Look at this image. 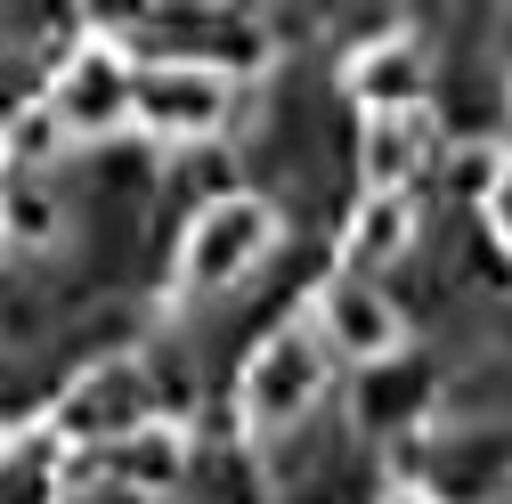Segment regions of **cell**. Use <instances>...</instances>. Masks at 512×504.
Returning <instances> with one entry per match:
<instances>
[{"mask_svg": "<svg viewBox=\"0 0 512 504\" xmlns=\"http://www.w3.org/2000/svg\"><path fill=\"white\" fill-rule=\"evenodd\" d=\"M131 57H122L114 41H82L66 66H57L49 82V114H57V131L66 139H106L131 122Z\"/></svg>", "mask_w": 512, "mask_h": 504, "instance_id": "8992f818", "label": "cell"}, {"mask_svg": "<svg viewBox=\"0 0 512 504\" xmlns=\"http://www.w3.org/2000/svg\"><path fill=\"white\" fill-rule=\"evenodd\" d=\"M74 139L57 131V114H49V98H25L9 122H0V171H17V179H49V163L66 155Z\"/></svg>", "mask_w": 512, "mask_h": 504, "instance_id": "8fae6325", "label": "cell"}, {"mask_svg": "<svg viewBox=\"0 0 512 504\" xmlns=\"http://www.w3.org/2000/svg\"><path fill=\"white\" fill-rule=\"evenodd\" d=\"M382 504H439V496H431V488H391Z\"/></svg>", "mask_w": 512, "mask_h": 504, "instance_id": "9a60e30c", "label": "cell"}, {"mask_svg": "<svg viewBox=\"0 0 512 504\" xmlns=\"http://www.w3.org/2000/svg\"><path fill=\"white\" fill-rule=\"evenodd\" d=\"M415 252V204L407 196H366L358 212H350V228H342V277H382L391 261H407Z\"/></svg>", "mask_w": 512, "mask_h": 504, "instance_id": "ba28073f", "label": "cell"}, {"mask_svg": "<svg viewBox=\"0 0 512 504\" xmlns=\"http://www.w3.org/2000/svg\"><path fill=\"white\" fill-rule=\"evenodd\" d=\"M480 212H488L496 244L512 252V155H496V179H488V196H480Z\"/></svg>", "mask_w": 512, "mask_h": 504, "instance_id": "5bb4252c", "label": "cell"}, {"mask_svg": "<svg viewBox=\"0 0 512 504\" xmlns=\"http://www.w3.org/2000/svg\"><path fill=\"white\" fill-rule=\"evenodd\" d=\"M423 114H374L366 139H358V163H366V196H407V179L423 171Z\"/></svg>", "mask_w": 512, "mask_h": 504, "instance_id": "30bf717a", "label": "cell"}, {"mask_svg": "<svg viewBox=\"0 0 512 504\" xmlns=\"http://www.w3.org/2000/svg\"><path fill=\"white\" fill-rule=\"evenodd\" d=\"M0 504H66V448L49 439V423L0 439Z\"/></svg>", "mask_w": 512, "mask_h": 504, "instance_id": "9c48e42d", "label": "cell"}, {"mask_svg": "<svg viewBox=\"0 0 512 504\" xmlns=\"http://www.w3.org/2000/svg\"><path fill=\"white\" fill-rule=\"evenodd\" d=\"M301 326L326 342L334 366H391V350H399V334H407V318L391 309V293L366 285V277H342V269L309 293V318H301Z\"/></svg>", "mask_w": 512, "mask_h": 504, "instance_id": "5b68a950", "label": "cell"}, {"mask_svg": "<svg viewBox=\"0 0 512 504\" xmlns=\"http://www.w3.org/2000/svg\"><path fill=\"white\" fill-rule=\"evenodd\" d=\"M277 252V212L261 196H212L196 220H187V244H179V293H236L252 269Z\"/></svg>", "mask_w": 512, "mask_h": 504, "instance_id": "6da1fadb", "label": "cell"}, {"mask_svg": "<svg viewBox=\"0 0 512 504\" xmlns=\"http://www.w3.org/2000/svg\"><path fill=\"white\" fill-rule=\"evenodd\" d=\"M326 383H334L326 342H317V334L293 318V326H277L261 350L244 358L236 407H244V423H252V431H301V423H309V407L326 399Z\"/></svg>", "mask_w": 512, "mask_h": 504, "instance_id": "7a4b0ae2", "label": "cell"}, {"mask_svg": "<svg viewBox=\"0 0 512 504\" xmlns=\"http://www.w3.org/2000/svg\"><path fill=\"white\" fill-rule=\"evenodd\" d=\"M236 106V82L204 57H163V66H139L131 74V122L147 139H212Z\"/></svg>", "mask_w": 512, "mask_h": 504, "instance_id": "277c9868", "label": "cell"}, {"mask_svg": "<svg viewBox=\"0 0 512 504\" xmlns=\"http://www.w3.org/2000/svg\"><path fill=\"white\" fill-rule=\"evenodd\" d=\"M0 228H9L17 244H57L66 212H57L49 179H17V171H0Z\"/></svg>", "mask_w": 512, "mask_h": 504, "instance_id": "4fadbf2b", "label": "cell"}, {"mask_svg": "<svg viewBox=\"0 0 512 504\" xmlns=\"http://www.w3.org/2000/svg\"><path fill=\"white\" fill-rule=\"evenodd\" d=\"M147 423H155L147 358H98V366H82L66 383V399L49 415V439L57 448H122V439L147 431Z\"/></svg>", "mask_w": 512, "mask_h": 504, "instance_id": "3957f363", "label": "cell"}, {"mask_svg": "<svg viewBox=\"0 0 512 504\" xmlns=\"http://www.w3.org/2000/svg\"><path fill=\"white\" fill-rule=\"evenodd\" d=\"M114 464H122V480H131V488H179V472H187V439L171 431V423H147V431H131V439H122V448H114Z\"/></svg>", "mask_w": 512, "mask_h": 504, "instance_id": "7c38bea8", "label": "cell"}, {"mask_svg": "<svg viewBox=\"0 0 512 504\" xmlns=\"http://www.w3.org/2000/svg\"><path fill=\"white\" fill-rule=\"evenodd\" d=\"M423 74H431V57L415 33H382L366 49H350V66H342V90L374 114H423Z\"/></svg>", "mask_w": 512, "mask_h": 504, "instance_id": "52a82bcc", "label": "cell"}, {"mask_svg": "<svg viewBox=\"0 0 512 504\" xmlns=\"http://www.w3.org/2000/svg\"><path fill=\"white\" fill-rule=\"evenodd\" d=\"M496 49H504V66H512V9H504V33H496Z\"/></svg>", "mask_w": 512, "mask_h": 504, "instance_id": "2e32d148", "label": "cell"}]
</instances>
